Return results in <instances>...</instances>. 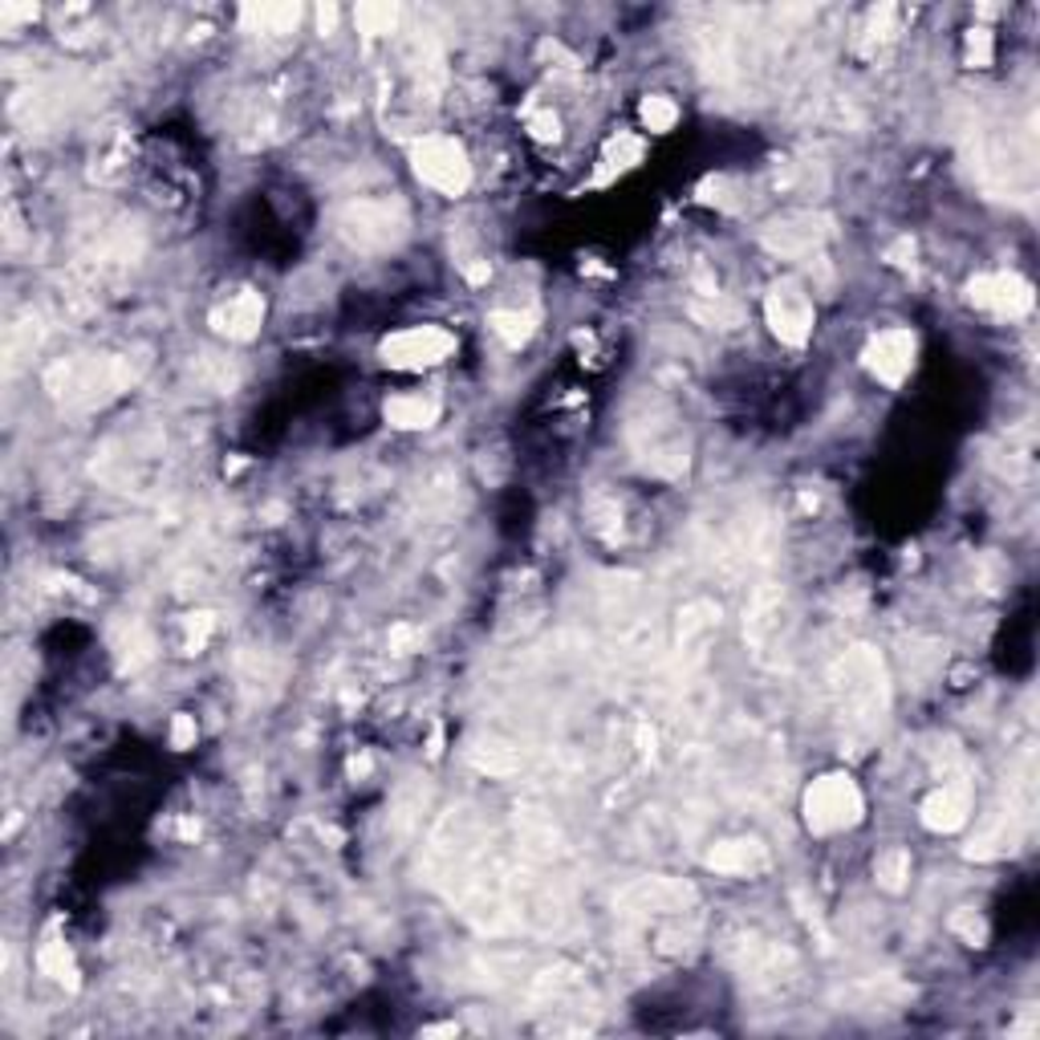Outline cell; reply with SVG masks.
Listing matches in <instances>:
<instances>
[{
  "label": "cell",
  "mask_w": 1040,
  "mask_h": 1040,
  "mask_svg": "<svg viewBox=\"0 0 1040 1040\" xmlns=\"http://www.w3.org/2000/svg\"><path fill=\"white\" fill-rule=\"evenodd\" d=\"M131 383V366L122 358H69L45 374V387L66 407H93L119 395Z\"/></svg>",
  "instance_id": "1"
},
{
  "label": "cell",
  "mask_w": 1040,
  "mask_h": 1040,
  "mask_svg": "<svg viewBox=\"0 0 1040 1040\" xmlns=\"http://www.w3.org/2000/svg\"><path fill=\"white\" fill-rule=\"evenodd\" d=\"M866 814V797L850 773H826L805 788V826L817 838H833L854 829Z\"/></svg>",
  "instance_id": "2"
},
{
  "label": "cell",
  "mask_w": 1040,
  "mask_h": 1040,
  "mask_svg": "<svg viewBox=\"0 0 1040 1040\" xmlns=\"http://www.w3.org/2000/svg\"><path fill=\"white\" fill-rule=\"evenodd\" d=\"M411 167L419 175V184H428L431 191H440L447 200L464 196L472 187V163L460 139L452 134H423L411 147Z\"/></svg>",
  "instance_id": "3"
},
{
  "label": "cell",
  "mask_w": 1040,
  "mask_h": 1040,
  "mask_svg": "<svg viewBox=\"0 0 1040 1040\" xmlns=\"http://www.w3.org/2000/svg\"><path fill=\"white\" fill-rule=\"evenodd\" d=\"M455 334L443 330V325H407V330H395L390 338H383L378 346V358L387 362L390 370H428V366H440L455 354Z\"/></svg>",
  "instance_id": "4"
},
{
  "label": "cell",
  "mask_w": 1040,
  "mask_h": 1040,
  "mask_svg": "<svg viewBox=\"0 0 1040 1040\" xmlns=\"http://www.w3.org/2000/svg\"><path fill=\"white\" fill-rule=\"evenodd\" d=\"M764 318H768V330L785 346H805L817 325L814 297H809V289L797 277H781L773 280V289L764 297Z\"/></svg>",
  "instance_id": "5"
},
{
  "label": "cell",
  "mask_w": 1040,
  "mask_h": 1040,
  "mask_svg": "<svg viewBox=\"0 0 1040 1040\" xmlns=\"http://www.w3.org/2000/svg\"><path fill=\"white\" fill-rule=\"evenodd\" d=\"M407 215L390 200H358L342 212V236L358 248H387L402 236Z\"/></svg>",
  "instance_id": "6"
},
{
  "label": "cell",
  "mask_w": 1040,
  "mask_h": 1040,
  "mask_svg": "<svg viewBox=\"0 0 1040 1040\" xmlns=\"http://www.w3.org/2000/svg\"><path fill=\"white\" fill-rule=\"evenodd\" d=\"M829 241V220L821 212H785L761 228V244L773 256H814Z\"/></svg>",
  "instance_id": "7"
},
{
  "label": "cell",
  "mask_w": 1040,
  "mask_h": 1040,
  "mask_svg": "<svg viewBox=\"0 0 1040 1040\" xmlns=\"http://www.w3.org/2000/svg\"><path fill=\"white\" fill-rule=\"evenodd\" d=\"M915 354H919V338L910 334L907 325H890V330H878L870 338L866 350H862V362L878 383L903 387L907 374L915 370Z\"/></svg>",
  "instance_id": "8"
},
{
  "label": "cell",
  "mask_w": 1040,
  "mask_h": 1040,
  "mask_svg": "<svg viewBox=\"0 0 1040 1040\" xmlns=\"http://www.w3.org/2000/svg\"><path fill=\"white\" fill-rule=\"evenodd\" d=\"M967 301L996 318H1025L1037 297H1032V285L1016 273H980L967 280Z\"/></svg>",
  "instance_id": "9"
},
{
  "label": "cell",
  "mask_w": 1040,
  "mask_h": 1040,
  "mask_svg": "<svg viewBox=\"0 0 1040 1040\" xmlns=\"http://www.w3.org/2000/svg\"><path fill=\"white\" fill-rule=\"evenodd\" d=\"M212 325L232 342H253L265 325V297L256 289H236L212 309Z\"/></svg>",
  "instance_id": "10"
},
{
  "label": "cell",
  "mask_w": 1040,
  "mask_h": 1040,
  "mask_svg": "<svg viewBox=\"0 0 1040 1040\" xmlns=\"http://www.w3.org/2000/svg\"><path fill=\"white\" fill-rule=\"evenodd\" d=\"M922 826L934 829V833H955L972 821V788L963 781H951V785H939L931 797L919 805Z\"/></svg>",
  "instance_id": "11"
},
{
  "label": "cell",
  "mask_w": 1040,
  "mask_h": 1040,
  "mask_svg": "<svg viewBox=\"0 0 1040 1040\" xmlns=\"http://www.w3.org/2000/svg\"><path fill=\"white\" fill-rule=\"evenodd\" d=\"M707 866L716 870V874H728V878H756V874H764V870L773 866V858H768V845L756 838H732V841H720L711 854H707Z\"/></svg>",
  "instance_id": "12"
},
{
  "label": "cell",
  "mask_w": 1040,
  "mask_h": 1040,
  "mask_svg": "<svg viewBox=\"0 0 1040 1040\" xmlns=\"http://www.w3.org/2000/svg\"><path fill=\"white\" fill-rule=\"evenodd\" d=\"M440 414H443V402L440 395H431V390H402V395H390V399L383 402V419L399 431H428L435 428Z\"/></svg>",
  "instance_id": "13"
},
{
  "label": "cell",
  "mask_w": 1040,
  "mask_h": 1040,
  "mask_svg": "<svg viewBox=\"0 0 1040 1040\" xmlns=\"http://www.w3.org/2000/svg\"><path fill=\"white\" fill-rule=\"evenodd\" d=\"M627 903H639V910H683V903H692V890L687 886H675V882H642L627 894Z\"/></svg>",
  "instance_id": "14"
},
{
  "label": "cell",
  "mask_w": 1040,
  "mask_h": 1040,
  "mask_svg": "<svg viewBox=\"0 0 1040 1040\" xmlns=\"http://www.w3.org/2000/svg\"><path fill=\"white\" fill-rule=\"evenodd\" d=\"M874 878H878V886H886L890 894L907 890V878H910V854H907V850H903V845L882 850V854L874 858Z\"/></svg>",
  "instance_id": "15"
},
{
  "label": "cell",
  "mask_w": 1040,
  "mask_h": 1040,
  "mask_svg": "<svg viewBox=\"0 0 1040 1040\" xmlns=\"http://www.w3.org/2000/svg\"><path fill=\"white\" fill-rule=\"evenodd\" d=\"M37 967L49 975V980H57V984L78 987V967H74V955H69L66 943H57V939H49V943L37 951Z\"/></svg>",
  "instance_id": "16"
},
{
  "label": "cell",
  "mask_w": 1040,
  "mask_h": 1040,
  "mask_svg": "<svg viewBox=\"0 0 1040 1040\" xmlns=\"http://www.w3.org/2000/svg\"><path fill=\"white\" fill-rule=\"evenodd\" d=\"M704 301H692V318H699L704 325H716V330H732L740 325V306H732L723 294H699Z\"/></svg>",
  "instance_id": "17"
},
{
  "label": "cell",
  "mask_w": 1040,
  "mask_h": 1040,
  "mask_svg": "<svg viewBox=\"0 0 1040 1040\" xmlns=\"http://www.w3.org/2000/svg\"><path fill=\"white\" fill-rule=\"evenodd\" d=\"M488 325H493V334L505 342V346H524L529 338H533V313H517V309H496L493 318H488Z\"/></svg>",
  "instance_id": "18"
},
{
  "label": "cell",
  "mask_w": 1040,
  "mask_h": 1040,
  "mask_svg": "<svg viewBox=\"0 0 1040 1040\" xmlns=\"http://www.w3.org/2000/svg\"><path fill=\"white\" fill-rule=\"evenodd\" d=\"M244 16L265 33H294L301 9L297 4H261V9H244Z\"/></svg>",
  "instance_id": "19"
},
{
  "label": "cell",
  "mask_w": 1040,
  "mask_h": 1040,
  "mask_svg": "<svg viewBox=\"0 0 1040 1040\" xmlns=\"http://www.w3.org/2000/svg\"><path fill=\"white\" fill-rule=\"evenodd\" d=\"M894 16H898V9H890V4H882V9H874L866 16V25L858 29V49L862 54H874L878 45H886L894 37Z\"/></svg>",
  "instance_id": "20"
},
{
  "label": "cell",
  "mask_w": 1040,
  "mask_h": 1040,
  "mask_svg": "<svg viewBox=\"0 0 1040 1040\" xmlns=\"http://www.w3.org/2000/svg\"><path fill=\"white\" fill-rule=\"evenodd\" d=\"M639 119H642V126L651 134H667L675 122H679V107L671 102L667 93H646L642 98V107H639Z\"/></svg>",
  "instance_id": "21"
},
{
  "label": "cell",
  "mask_w": 1040,
  "mask_h": 1040,
  "mask_svg": "<svg viewBox=\"0 0 1040 1040\" xmlns=\"http://www.w3.org/2000/svg\"><path fill=\"white\" fill-rule=\"evenodd\" d=\"M354 21H358V33H366V37H387L399 25V9L395 4H358Z\"/></svg>",
  "instance_id": "22"
},
{
  "label": "cell",
  "mask_w": 1040,
  "mask_h": 1040,
  "mask_svg": "<svg viewBox=\"0 0 1040 1040\" xmlns=\"http://www.w3.org/2000/svg\"><path fill=\"white\" fill-rule=\"evenodd\" d=\"M992 54H996V41H992V29H984V25L967 29V66L987 69V66H992Z\"/></svg>",
  "instance_id": "23"
},
{
  "label": "cell",
  "mask_w": 1040,
  "mask_h": 1040,
  "mask_svg": "<svg viewBox=\"0 0 1040 1040\" xmlns=\"http://www.w3.org/2000/svg\"><path fill=\"white\" fill-rule=\"evenodd\" d=\"M951 927L972 943V948H984V939H987V927H984V919L975 915V910H960L955 919H951Z\"/></svg>",
  "instance_id": "24"
},
{
  "label": "cell",
  "mask_w": 1040,
  "mask_h": 1040,
  "mask_svg": "<svg viewBox=\"0 0 1040 1040\" xmlns=\"http://www.w3.org/2000/svg\"><path fill=\"white\" fill-rule=\"evenodd\" d=\"M529 131H533V139H541V143H557V139H561V119L553 114V110H545V114H533V119H529Z\"/></svg>",
  "instance_id": "25"
},
{
  "label": "cell",
  "mask_w": 1040,
  "mask_h": 1040,
  "mask_svg": "<svg viewBox=\"0 0 1040 1040\" xmlns=\"http://www.w3.org/2000/svg\"><path fill=\"white\" fill-rule=\"evenodd\" d=\"M196 744V720L187 716V711H179L172 720V748H187Z\"/></svg>",
  "instance_id": "26"
},
{
  "label": "cell",
  "mask_w": 1040,
  "mask_h": 1040,
  "mask_svg": "<svg viewBox=\"0 0 1040 1040\" xmlns=\"http://www.w3.org/2000/svg\"><path fill=\"white\" fill-rule=\"evenodd\" d=\"M334 16H338L334 9H321V13H318V21H321V33H325V29H334Z\"/></svg>",
  "instance_id": "27"
}]
</instances>
